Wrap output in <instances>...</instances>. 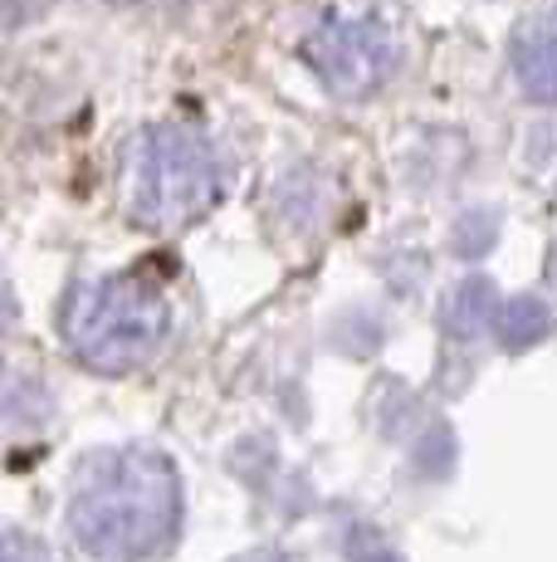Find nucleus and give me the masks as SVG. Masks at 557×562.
<instances>
[{"instance_id":"obj_1","label":"nucleus","mask_w":557,"mask_h":562,"mask_svg":"<svg viewBox=\"0 0 557 562\" xmlns=\"http://www.w3.org/2000/svg\"><path fill=\"white\" fill-rule=\"evenodd\" d=\"M181 528L177 464L157 450H113L93 456L73 480L69 533L83 553L103 562L157 558Z\"/></svg>"},{"instance_id":"obj_2","label":"nucleus","mask_w":557,"mask_h":562,"mask_svg":"<svg viewBox=\"0 0 557 562\" xmlns=\"http://www.w3.org/2000/svg\"><path fill=\"white\" fill-rule=\"evenodd\" d=\"M171 333V308L157 284L143 274H109L79 284L64 308V338L73 358L93 372H137Z\"/></svg>"},{"instance_id":"obj_3","label":"nucleus","mask_w":557,"mask_h":562,"mask_svg":"<svg viewBox=\"0 0 557 562\" xmlns=\"http://www.w3.org/2000/svg\"><path fill=\"white\" fill-rule=\"evenodd\" d=\"M220 187L225 177L211 143L186 127H157L137 147L133 211L137 221L157 225V231H177V225L206 215L220 201Z\"/></svg>"},{"instance_id":"obj_4","label":"nucleus","mask_w":557,"mask_h":562,"mask_svg":"<svg viewBox=\"0 0 557 562\" xmlns=\"http://www.w3.org/2000/svg\"><path fill=\"white\" fill-rule=\"evenodd\" d=\"M304 59L338 99H372L391 79V40L372 20L333 15L304 40Z\"/></svg>"},{"instance_id":"obj_5","label":"nucleus","mask_w":557,"mask_h":562,"mask_svg":"<svg viewBox=\"0 0 557 562\" xmlns=\"http://www.w3.org/2000/svg\"><path fill=\"white\" fill-rule=\"evenodd\" d=\"M513 69H519V83L528 89V99L557 103V5L519 25V35H513Z\"/></svg>"},{"instance_id":"obj_6","label":"nucleus","mask_w":557,"mask_h":562,"mask_svg":"<svg viewBox=\"0 0 557 562\" xmlns=\"http://www.w3.org/2000/svg\"><path fill=\"white\" fill-rule=\"evenodd\" d=\"M55 416V396L45 382L15 367H0V436H35Z\"/></svg>"},{"instance_id":"obj_7","label":"nucleus","mask_w":557,"mask_h":562,"mask_svg":"<svg viewBox=\"0 0 557 562\" xmlns=\"http://www.w3.org/2000/svg\"><path fill=\"white\" fill-rule=\"evenodd\" d=\"M495 318H499V294L489 279H465V284L450 294L445 323L455 338H479L485 328H495Z\"/></svg>"},{"instance_id":"obj_8","label":"nucleus","mask_w":557,"mask_h":562,"mask_svg":"<svg viewBox=\"0 0 557 562\" xmlns=\"http://www.w3.org/2000/svg\"><path fill=\"white\" fill-rule=\"evenodd\" d=\"M495 328H499V342H503V348H509V352H523V348H533L538 338H548L553 308L543 304V299H533V294H519V299H509V304H499Z\"/></svg>"},{"instance_id":"obj_9","label":"nucleus","mask_w":557,"mask_h":562,"mask_svg":"<svg viewBox=\"0 0 557 562\" xmlns=\"http://www.w3.org/2000/svg\"><path fill=\"white\" fill-rule=\"evenodd\" d=\"M0 562H55L45 553L39 538H25V533H0Z\"/></svg>"},{"instance_id":"obj_10","label":"nucleus","mask_w":557,"mask_h":562,"mask_svg":"<svg viewBox=\"0 0 557 562\" xmlns=\"http://www.w3.org/2000/svg\"><path fill=\"white\" fill-rule=\"evenodd\" d=\"M367 562H396V558H391V553H372Z\"/></svg>"},{"instance_id":"obj_11","label":"nucleus","mask_w":557,"mask_h":562,"mask_svg":"<svg viewBox=\"0 0 557 562\" xmlns=\"http://www.w3.org/2000/svg\"><path fill=\"white\" fill-rule=\"evenodd\" d=\"M553 274H557V250H553Z\"/></svg>"}]
</instances>
